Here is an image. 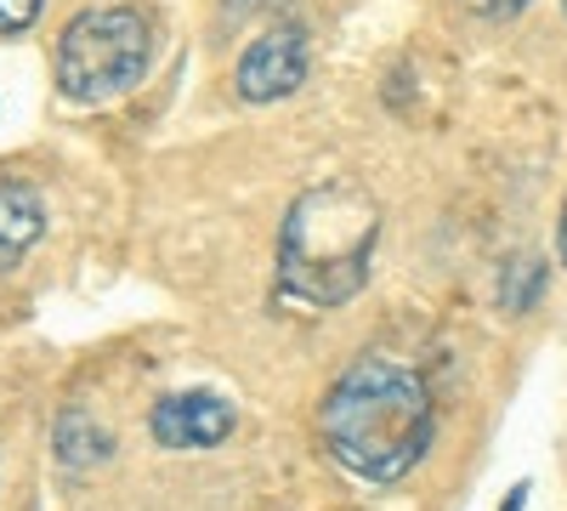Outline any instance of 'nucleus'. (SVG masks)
Listing matches in <instances>:
<instances>
[{
    "mask_svg": "<svg viewBox=\"0 0 567 511\" xmlns=\"http://www.w3.org/2000/svg\"><path fill=\"white\" fill-rule=\"evenodd\" d=\"M437 415L420 369L392 358H358L318 403V438L341 472L363 483H398L432 449Z\"/></svg>",
    "mask_w": 567,
    "mask_h": 511,
    "instance_id": "nucleus-1",
    "label": "nucleus"
},
{
    "mask_svg": "<svg viewBox=\"0 0 567 511\" xmlns=\"http://www.w3.org/2000/svg\"><path fill=\"white\" fill-rule=\"evenodd\" d=\"M381 239V205L358 182L307 188L278 227V296L301 307H341L363 290Z\"/></svg>",
    "mask_w": 567,
    "mask_h": 511,
    "instance_id": "nucleus-2",
    "label": "nucleus"
},
{
    "mask_svg": "<svg viewBox=\"0 0 567 511\" xmlns=\"http://www.w3.org/2000/svg\"><path fill=\"white\" fill-rule=\"evenodd\" d=\"M154 23L136 7H91L58 34V91L74 103H109L148 74Z\"/></svg>",
    "mask_w": 567,
    "mask_h": 511,
    "instance_id": "nucleus-3",
    "label": "nucleus"
},
{
    "mask_svg": "<svg viewBox=\"0 0 567 511\" xmlns=\"http://www.w3.org/2000/svg\"><path fill=\"white\" fill-rule=\"evenodd\" d=\"M307 85V29L301 23H272L245 45L239 69H233V91L245 103H284Z\"/></svg>",
    "mask_w": 567,
    "mask_h": 511,
    "instance_id": "nucleus-4",
    "label": "nucleus"
},
{
    "mask_svg": "<svg viewBox=\"0 0 567 511\" xmlns=\"http://www.w3.org/2000/svg\"><path fill=\"white\" fill-rule=\"evenodd\" d=\"M148 432L159 449H216L233 432V403L216 392H171L154 403Z\"/></svg>",
    "mask_w": 567,
    "mask_h": 511,
    "instance_id": "nucleus-5",
    "label": "nucleus"
},
{
    "mask_svg": "<svg viewBox=\"0 0 567 511\" xmlns=\"http://www.w3.org/2000/svg\"><path fill=\"white\" fill-rule=\"evenodd\" d=\"M45 234V200L29 182H0V262H18Z\"/></svg>",
    "mask_w": 567,
    "mask_h": 511,
    "instance_id": "nucleus-6",
    "label": "nucleus"
},
{
    "mask_svg": "<svg viewBox=\"0 0 567 511\" xmlns=\"http://www.w3.org/2000/svg\"><path fill=\"white\" fill-rule=\"evenodd\" d=\"M539 290H545V262L539 256H516L499 273V307H511V313H528L539 302Z\"/></svg>",
    "mask_w": 567,
    "mask_h": 511,
    "instance_id": "nucleus-7",
    "label": "nucleus"
},
{
    "mask_svg": "<svg viewBox=\"0 0 567 511\" xmlns=\"http://www.w3.org/2000/svg\"><path fill=\"white\" fill-rule=\"evenodd\" d=\"M40 7H45V0H0V34H23V29H34Z\"/></svg>",
    "mask_w": 567,
    "mask_h": 511,
    "instance_id": "nucleus-8",
    "label": "nucleus"
},
{
    "mask_svg": "<svg viewBox=\"0 0 567 511\" xmlns=\"http://www.w3.org/2000/svg\"><path fill=\"white\" fill-rule=\"evenodd\" d=\"M465 12H477V18H516V12H528L534 0H460Z\"/></svg>",
    "mask_w": 567,
    "mask_h": 511,
    "instance_id": "nucleus-9",
    "label": "nucleus"
},
{
    "mask_svg": "<svg viewBox=\"0 0 567 511\" xmlns=\"http://www.w3.org/2000/svg\"><path fill=\"white\" fill-rule=\"evenodd\" d=\"M256 7H267V0H221L227 23H239V18H245V12H256Z\"/></svg>",
    "mask_w": 567,
    "mask_h": 511,
    "instance_id": "nucleus-10",
    "label": "nucleus"
},
{
    "mask_svg": "<svg viewBox=\"0 0 567 511\" xmlns=\"http://www.w3.org/2000/svg\"><path fill=\"white\" fill-rule=\"evenodd\" d=\"M505 511H528V483H516V489L505 494Z\"/></svg>",
    "mask_w": 567,
    "mask_h": 511,
    "instance_id": "nucleus-11",
    "label": "nucleus"
},
{
    "mask_svg": "<svg viewBox=\"0 0 567 511\" xmlns=\"http://www.w3.org/2000/svg\"><path fill=\"white\" fill-rule=\"evenodd\" d=\"M556 251H561V267H567V200H561V222H556Z\"/></svg>",
    "mask_w": 567,
    "mask_h": 511,
    "instance_id": "nucleus-12",
    "label": "nucleus"
}]
</instances>
